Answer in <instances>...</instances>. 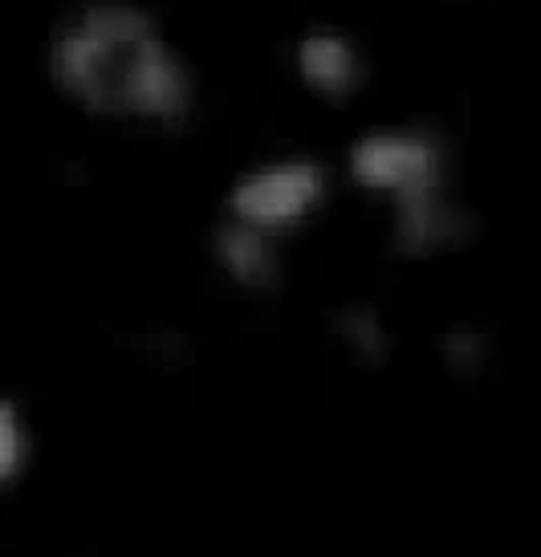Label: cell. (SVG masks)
Returning a JSON list of instances; mask_svg holds the SVG:
<instances>
[{
  "label": "cell",
  "instance_id": "cell-1",
  "mask_svg": "<svg viewBox=\"0 0 541 557\" xmlns=\"http://www.w3.org/2000/svg\"><path fill=\"white\" fill-rule=\"evenodd\" d=\"M49 78L102 119L180 123L192 110L184 62L135 4L74 9L49 41Z\"/></svg>",
  "mask_w": 541,
  "mask_h": 557
},
{
  "label": "cell",
  "instance_id": "cell-2",
  "mask_svg": "<svg viewBox=\"0 0 541 557\" xmlns=\"http://www.w3.org/2000/svg\"><path fill=\"white\" fill-rule=\"evenodd\" d=\"M351 175L395 208L444 191V147L428 131H367L351 147Z\"/></svg>",
  "mask_w": 541,
  "mask_h": 557
},
{
  "label": "cell",
  "instance_id": "cell-3",
  "mask_svg": "<svg viewBox=\"0 0 541 557\" xmlns=\"http://www.w3.org/2000/svg\"><path fill=\"white\" fill-rule=\"evenodd\" d=\"M325 200V175L309 159H285L245 171L229 191V220L273 236L302 228Z\"/></svg>",
  "mask_w": 541,
  "mask_h": 557
},
{
  "label": "cell",
  "instance_id": "cell-4",
  "mask_svg": "<svg viewBox=\"0 0 541 557\" xmlns=\"http://www.w3.org/2000/svg\"><path fill=\"white\" fill-rule=\"evenodd\" d=\"M472 233V216L460 203L448 200V191H432L419 200L391 208V236L403 257H435L464 245Z\"/></svg>",
  "mask_w": 541,
  "mask_h": 557
},
{
  "label": "cell",
  "instance_id": "cell-5",
  "mask_svg": "<svg viewBox=\"0 0 541 557\" xmlns=\"http://www.w3.org/2000/svg\"><path fill=\"white\" fill-rule=\"evenodd\" d=\"M297 70L313 94L330 102H342L358 90L362 82V58L358 46L339 29H313L297 41Z\"/></svg>",
  "mask_w": 541,
  "mask_h": 557
},
{
  "label": "cell",
  "instance_id": "cell-6",
  "mask_svg": "<svg viewBox=\"0 0 541 557\" xmlns=\"http://www.w3.org/2000/svg\"><path fill=\"white\" fill-rule=\"evenodd\" d=\"M212 252H217L220 269L229 273L241 289H273L281 277V261H278V245L273 236L257 233L248 224H220L217 236H212Z\"/></svg>",
  "mask_w": 541,
  "mask_h": 557
},
{
  "label": "cell",
  "instance_id": "cell-7",
  "mask_svg": "<svg viewBox=\"0 0 541 557\" xmlns=\"http://www.w3.org/2000/svg\"><path fill=\"white\" fill-rule=\"evenodd\" d=\"M33 448H37V440H33L25 411L13 399H4L0 403V480L4 484L21 480V472L33 465Z\"/></svg>",
  "mask_w": 541,
  "mask_h": 557
},
{
  "label": "cell",
  "instance_id": "cell-8",
  "mask_svg": "<svg viewBox=\"0 0 541 557\" xmlns=\"http://www.w3.org/2000/svg\"><path fill=\"white\" fill-rule=\"evenodd\" d=\"M334 334H339V342L351 350V358H358V362H383L386 330H383V322L374 318V310H367V306L342 310L339 318H334Z\"/></svg>",
  "mask_w": 541,
  "mask_h": 557
}]
</instances>
